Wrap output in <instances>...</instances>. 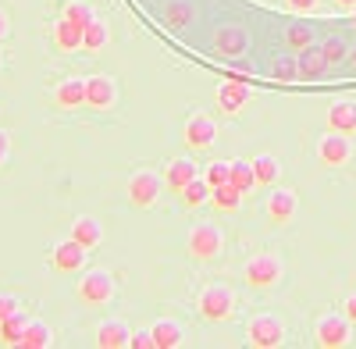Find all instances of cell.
<instances>
[{"instance_id":"obj_1","label":"cell","mask_w":356,"mask_h":349,"mask_svg":"<svg viewBox=\"0 0 356 349\" xmlns=\"http://www.w3.org/2000/svg\"><path fill=\"white\" fill-rule=\"evenodd\" d=\"M282 278H285V264H282V257L271 253V250L253 253L246 264H243V282L250 289H257V293H267V289L282 285Z\"/></svg>"},{"instance_id":"obj_2","label":"cell","mask_w":356,"mask_h":349,"mask_svg":"<svg viewBox=\"0 0 356 349\" xmlns=\"http://www.w3.org/2000/svg\"><path fill=\"white\" fill-rule=\"evenodd\" d=\"M235 289L232 285H225V282H211L200 293V300H196V310H200V317L203 321H214V325H221V321H228V317L235 314Z\"/></svg>"},{"instance_id":"obj_3","label":"cell","mask_w":356,"mask_h":349,"mask_svg":"<svg viewBox=\"0 0 356 349\" xmlns=\"http://www.w3.org/2000/svg\"><path fill=\"white\" fill-rule=\"evenodd\" d=\"M186 250H189L193 260H200V264H211V260H218L225 253V232L214 221L193 225L189 236H186Z\"/></svg>"},{"instance_id":"obj_4","label":"cell","mask_w":356,"mask_h":349,"mask_svg":"<svg viewBox=\"0 0 356 349\" xmlns=\"http://www.w3.org/2000/svg\"><path fill=\"white\" fill-rule=\"evenodd\" d=\"M111 300H114V275H111V271L93 268V271H86V275L79 278V303H82V307L100 310V307H107Z\"/></svg>"},{"instance_id":"obj_5","label":"cell","mask_w":356,"mask_h":349,"mask_svg":"<svg viewBox=\"0 0 356 349\" xmlns=\"http://www.w3.org/2000/svg\"><path fill=\"white\" fill-rule=\"evenodd\" d=\"M246 342L253 349H278L285 342V321L278 314H257L246 321Z\"/></svg>"},{"instance_id":"obj_6","label":"cell","mask_w":356,"mask_h":349,"mask_svg":"<svg viewBox=\"0 0 356 349\" xmlns=\"http://www.w3.org/2000/svg\"><path fill=\"white\" fill-rule=\"evenodd\" d=\"M353 139L349 136H342V132H324L321 139H317V161L324 164V168H346L349 161H353Z\"/></svg>"},{"instance_id":"obj_7","label":"cell","mask_w":356,"mask_h":349,"mask_svg":"<svg viewBox=\"0 0 356 349\" xmlns=\"http://www.w3.org/2000/svg\"><path fill=\"white\" fill-rule=\"evenodd\" d=\"M349 339H353V325L346 321V314L321 317L317 328H314V342L321 349H342V346H349Z\"/></svg>"},{"instance_id":"obj_8","label":"cell","mask_w":356,"mask_h":349,"mask_svg":"<svg viewBox=\"0 0 356 349\" xmlns=\"http://www.w3.org/2000/svg\"><path fill=\"white\" fill-rule=\"evenodd\" d=\"M161 189H164V179H157V171L143 168V171H136L129 179V203L139 207V211H146V207H154V203H157Z\"/></svg>"},{"instance_id":"obj_9","label":"cell","mask_w":356,"mask_h":349,"mask_svg":"<svg viewBox=\"0 0 356 349\" xmlns=\"http://www.w3.org/2000/svg\"><path fill=\"white\" fill-rule=\"evenodd\" d=\"M86 257H89V250L79 243V239H61L54 246V253H50V260H54V271L57 275H79L82 268H86Z\"/></svg>"},{"instance_id":"obj_10","label":"cell","mask_w":356,"mask_h":349,"mask_svg":"<svg viewBox=\"0 0 356 349\" xmlns=\"http://www.w3.org/2000/svg\"><path fill=\"white\" fill-rule=\"evenodd\" d=\"M300 211V200H296L292 189H271L264 200V214L271 218V225H289Z\"/></svg>"},{"instance_id":"obj_11","label":"cell","mask_w":356,"mask_h":349,"mask_svg":"<svg viewBox=\"0 0 356 349\" xmlns=\"http://www.w3.org/2000/svg\"><path fill=\"white\" fill-rule=\"evenodd\" d=\"M118 100V82L111 75H89L86 79V107L93 111H107Z\"/></svg>"},{"instance_id":"obj_12","label":"cell","mask_w":356,"mask_h":349,"mask_svg":"<svg viewBox=\"0 0 356 349\" xmlns=\"http://www.w3.org/2000/svg\"><path fill=\"white\" fill-rule=\"evenodd\" d=\"M182 136H186V143H189L193 150H207L218 139V125H214L211 114H193V118H186Z\"/></svg>"},{"instance_id":"obj_13","label":"cell","mask_w":356,"mask_h":349,"mask_svg":"<svg viewBox=\"0 0 356 349\" xmlns=\"http://www.w3.org/2000/svg\"><path fill=\"white\" fill-rule=\"evenodd\" d=\"M250 97H253V90H250L246 82H239V79H232V82H221V86H218V107L228 111V114L243 111V104H250Z\"/></svg>"},{"instance_id":"obj_14","label":"cell","mask_w":356,"mask_h":349,"mask_svg":"<svg viewBox=\"0 0 356 349\" xmlns=\"http://www.w3.org/2000/svg\"><path fill=\"white\" fill-rule=\"evenodd\" d=\"M54 104L61 107V111H75L86 104V79H61L57 82V90H54Z\"/></svg>"},{"instance_id":"obj_15","label":"cell","mask_w":356,"mask_h":349,"mask_svg":"<svg viewBox=\"0 0 356 349\" xmlns=\"http://www.w3.org/2000/svg\"><path fill=\"white\" fill-rule=\"evenodd\" d=\"M328 129L342 132V136L356 132V100H335L328 107Z\"/></svg>"},{"instance_id":"obj_16","label":"cell","mask_w":356,"mask_h":349,"mask_svg":"<svg viewBox=\"0 0 356 349\" xmlns=\"http://www.w3.org/2000/svg\"><path fill=\"white\" fill-rule=\"evenodd\" d=\"M150 335H154V349H178L186 342V328L178 321H171V317H161V321L150 328Z\"/></svg>"},{"instance_id":"obj_17","label":"cell","mask_w":356,"mask_h":349,"mask_svg":"<svg viewBox=\"0 0 356 349\" xmlns=\"http://www.w3.org/2000/svg\"><path fill=\"white\" fill-rule=\"evenodd\" d=\"M193 179H196V164H193L189 157H175V161L164 168V186L175 189V193H182Z\"/></svg>"},{"instance_id":"obj_18","label":"cell","mask_w":356,"mask_h":349,"mask_svg":"<svg viewBox=\"0 0 356 349\" xmlns=\"http://www.w3.org/2000/svg\"><path fill=\"white\" fill-rule=\"evenodd\" d=\"M54 47H57V50H65V54L82 50V25H75L72 18L61 15V22L54 25Z\"/></svg>"},{"instance_id":"obj_19","label":"cell","mask_w":356,"mask_h":349,"mask_svg":"<svg viewBox=\"0 0 356 349\" xmlns=\"http://www.w3.org/2000/svg\"><path fill=\"white\" fill-rule=\"evenodd\" d=\"M72 239H79L86 250H97V246L104 243V228H100V221H97V218L82 214V218H75V221H72Z\"/></svg>"},{"instance_id":"obj_20","label":"cell","mask_w":356,"mask_h":349,"mask_svg":"<svg viewBox=\"0 0 356 349\" xmlns=\"http://www.w3.org/2000/svg\"><path fill=\"white\" fill-rule=\"evenodd\" d=\"M129 339H132V332H129L125 321H104L97 328V346L100 349H125Z\"/></svg>"},{"instance_id":"obj_21","label":"cell","mask_w":356,"mask_h":349,"mask_svg":"<svg viewBox=\"0 0 356 349\" xmlns=\"http://www.w3.org/2000/svg\"><path fill=\"white\" fill-rule=\"evenodd\" d=\"M107 43H111V29H107V22L93 18V22H89V25L82 29V50H89V54H100Z\"/></svg>"},{"instance_id":"obj_22","label":"cell","mask_w":356,"mask_h":349,"mask_svg":"<svg viewBox=\"0 0 356 349\" xmlns=\"http://www.w3.org/2000/svg\"><path fill=\"white\" fill-rule=\"evenodd\" d=\"M253 174H257V186L271 189L282 179V161L271 157V154H260V157H253Z\"/></svg>"},{"instance_id":"obj_23","label":"cell","mask_w":356,"mask_h":349,"mask_svg":"<svg viewBox=\"0 0 356 349\" xmlns=\"http://www.w3.org/2000/svg\"><path fill=\"white\" fill-rule=\"evenodd\" d=\"M214 43H218V50H221V54L235 57V54H243V50H246V43H250V40H246V33H243L239 25H225L221 33L214 36Z\"/></svg>"},{"instance_id":"obj_24","label":"cell","mask_w":356,"mask_h":349,"mask_svg":"<svg viewBox=\"0 0 356 349\" xmlns=\"http://www.w3.org/2000/svg\"><path fill=\"white\" fill-rule=\"evenodd\" d=\"M228 186L239 189L243 196L250 189H257V174H253V161H232V171H228Z\"/></svg>"},{"instance_id":"obj_25","label":"cell","mask_w":356,"mask_h":349,"mask_svg":"<svg viewBox=\"0 0 356 349\" xmlns=\"http://www.w3.org/2000/svg\"><path fill=\"white\" fill-rule=\"evenodd\" d=\"M54 342V332H50V325H43V321H29L25 325V335H22V349H47Z\"/></svg>"},{"instance_id":"obj_26","label":"cell","mask_w":356,"mask_h":349,"mask_svg":"<svg viewBox=\"0 0 356 349\" xmlns=\"http://www.w3.org/2000/svg\"><path fill=\"white\" fill-rule=\"evenodd\" d=\"M25 325H29V317L22 310L11 314L8 321H0V346H18L22 335H25Z\"/></svg>"},{"instance_id":"obj_27","label":"cell","mask_w":356,"mask_h":349,"mask_svg":"<svg viewBox=\"0 0 356 349\" xmlns=\"http://www.w3.org/2000/svg\"><path fill=\"white\" fill-rule=\"evenodd\" d=\"M211 193H214V189L207 186V179H200V174H196V179H193V182H189L182 193H178V196H182V203H186V207L193 211V207H203V203L211 200Z\"/></svg>"},{"instance_id":"obj_28","label":"cell","mask_w":356,"mask_h":349,"mask_svg":"<svg viewBox=\"0 0 356 349\" xmlns=\"http://www.w3.org/2000/svg\"><path fill=\"white\" fill-rule=\"evenodd\" d=\"M211 203H214L218 211L232 214V211H239V203H243V193H239V189H232V186H221V189H214V193H211Z\"/></svg>"},{"instance_id":"obj_29","label":"cell","mask_w":356,"mask_h":349,"mask_svg":"<svg viewBox=\"0 0 356 349\" xmlns=\"http://www.w3.org/2000/svg\"><path fill=\"white\" fill-rule=\"evenodd\" d=\"M324 68H328V61H324L321 47H317V50H314V47L300 50V75H321Z\"/></svg>"},{"instance_id":"obj_30","label":"cell","mask_w":356,"mask_h":349,"mask_svg":"<svg viewBox=\"0 0 356 349\" xmlns=\"http://www.w3.org/2000/svg\"><path fill=\"white\" fill-rule=\"evenodd\" d=\"M228 171H232V161H211L203 168V179L211 189H221V186H228Z\"/></svg>"},{"instance_id":"obj_31","label":"cell","mask_w":356,"mask_h":349,"mask_svg":"<svg viewBox=\"0 0 356 349\" xmlns=\"http://www.w3.org/2000/svg\"><path fill=\"white\" fill-rule=\"evenodd\" d=\"M285 43H289V50H307L310 43H314V33H310V25H289L285 29Z\"/></svg>"},{"instance_id":"obj_32","label":"cell","mask_w":356,"mask_h":349,"mask_svg":"<svg viewBox=\"0 0 356 349\" xmlns=\"http://www.w3.org/2000/svg\"><path fill=\"white\" fill-rule=\"evenodd\" d=\"M321 54H324V61H328V68H332V65H339V61H346V57H349V47L339 36H328V40L321 43Z\"/></svg>"},{"instance_id":"obj_33","label":"cell","mask_w":356,"mask_h":349,"mask_svg":"<svg viewBox=\"0 0 356 349\" xmlns=\"http://www.w3.org/2000/svg\"><path fill=\"white\" fill-rule=\"evenodd\" d=\"M65 18H72L75 25H89L93 22V11H89V4H82V0H72V4H65Z\"/></svg>"},{"instance_id":"obj_34","label":"cell","mask_w":356,"mask_h":349,"mask_svg":"<svg viewBox=\"0 0 356 349\" xmlns=\"http://www.w3.org/2000/svg\"><path fill=\"white\" fill-rule=\"evenodd\" d=\"M11 314H18V296L15 293H0V321H8Z\"/></svg>"},{"instance_id":"obj_35","label":"cell","mask_w":356,"mask_h":349,"mask_svg":"<svg viewBox=\"0 0 356 349\" xmlns=\"http://www.w3.org/2000/svg\"><path fill=\"white\" fill-rule=\"evenodd\" d=\"M275 72L282 79H292V75H300V61H292V57H282V61L275 65Z\"/></svg>"},{"instance_id":"obj_36","label":"cell","mask_w":356,"mask_h":349,"mask_svg":"<svg viewBox=\"0 0 356 349\" xmlns=\"http://www.w3.org/2000/svg\"><path fill=\"white\" fill-rule=\"evenodd\" d=\"M129 346H132V349H154V335H150V328H146V332H132Z\"/></svg>"},{"instance_id":"obj_37","label":"cell","mask_w":356,"mask_h":349,"mask_svg":"<svg viewBox=\"0 0 356 349\" xmlns=\"http://www.w3.org/2000/svg\"><path fill=\"white\" fill-rule=\"evenodd\" d=\"M168 22H171V25H182V22H193V11H189V8H182V4H175V8L168 11Z\"/></svg>"},{"instance_id":"obj_38","label":"cell","mask_w":356,"mask_h":349,"mask_svg":"<svg viewBox=\"0 0 356 349\" xmlns=\"http://www.w3.org/2000/svg\"><path fill=\"white\" fill-rule=\"evenodd\" d=\"M285 4H289L292 11H300V15H310V11H317L321 0H285Z\"/></svg>"},{"instance_id":"obj_39","label":"cell","mask_w":356,"mask_h":349,"mask_svg":"<svg viewBox=\"0 0 356 349\" xmlns=\"http://www.w3.org/2000/svg\"><path fill=\"white\" fill-rule=\"evenodd\" d=\"M8 157H11V136H8L4 129H0V168L8 164Z\"/></svg>"},{"instance_id":"obj_40","label":"cell","mask_w":356,"mask_h":349,"mask_svg":"<svg viewBox=\"0 0 356 349\" xmlns=\"http://www.w3.org/2000/svg\"><path fill=\"white\" fill-rule=\"evenodd\" d=\"M342 314H346V321H349V325H356V293H353V296H346Z\"/></svg>"},{"instance_id":"obj_41","label":"cell","mask_w":356,"mask_h":349,"mask_svg":"<svg viewBox=\"0 0 356 349\" xmlns=\"http://www.w3.org/2000/svg\"><path fill=\"white\" fill-rule=\"evenodd\" d=\"M8 33H11V18H8V11H4V8H0V40H4Z\"/></svg>"},{"instance_id":"obj_42","label":"cell","mask_w":356,"mask_h":349,"mask_svg":"<svg viewBox=\"0 0 356 349\" xmlns=\"http://www.w3.org/2000/svg\"><path fill=\"white\" fill-rule=\"evenodd\" d=\"M335 4H339L342 11H356V0H335Z\"/></svg>"},{"instance_id":"obj_43","label":"cell","mask_w":356,"mask_h":349,"mask_svg":"<svg viewBox=\"0 0 356 349\" xmlns=\"http://www.w3.org/2000/svg\"><path fill=\"white\" fill-rule=\"evenodd\" d=\"M349 61H353V65H356V50H349Z\"/></svg>"},{"instance_id":"obj_44","label":"cell","mask_w":356,"mask_h":349,"mask_svg":"<svg viewBox=\"0 0 356 349\" xmlns=\"http://www.w3.org/2000/svg\"><path fill=\"white\" fill-rule=\"evenodd\" d=\"M353 25H356V18H353Z\"/></svg>"}]
</instances>
